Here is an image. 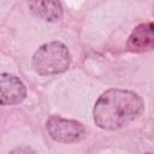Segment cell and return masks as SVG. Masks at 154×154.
<instances>
[{
	"label": "cell",
	"mask_w": 154,
	"mask_h": 154,
	"mask_svg": "<svg viewBox=\"0 0 154 154\" xmlns=\"http://www.w3.org/2000/svg\"><path fill=\"white\" fill-rule=\"evenodd\" d=\"M143 109V100L137 94L129 90L109 89L96 101L93 116L99 128L116 130L135 120Z\"/></svg>",
	"instance_id": "cell-1"
},
{
	"label": "cell",
	"mask_w": 154,
	"mask_h": 154,
	"mask_svg": "<svg viewBox=\"0 0 154 154\" xmlns=\"http://www.w3.org/2000/svg\"><path fill=\"white\" fill-rule=\"evenodd\" d=\"M71 55L67 47L53 41L41 46L32 57V66L35 71L42 76L61 73L70 66Z\"/></svg>",
	"instance_id": "cell-2"
},
{
	"label": "cell",
	"mask_w": 154,
	"mask_h": 154,
	"mask_svg": "<svg viewBox=\"0 0 154 154\" xmlns=\"http://www.w3.org/2000/svg\"><path fill=\"white\" fill-rule=\"evenodd\" d=\"M49 136L61 143H71L82 140L85 135V128L82 123L71 119H64L58 116L51 117L46 123Z\"/></svg>",
	"instance_id": "cell-3"
},
{
	"label": "cell",
	"mask_w": 154,
	"mask_h": 154,
	"mask_svg": "<svg viewBox=\"0 0 154 154\" xmlns=\"http://www.w3.org/2000/svg\"><path fill=\"white\" fill-rule=\"evenodd\" d=\"M26 96L23 82L10 73H0V105H17Z\"/></svg>",
	"instance_id": "cell-4"
},
{
	"label": "cell",
	"mask_w": 154,
	"mask_h": 154,
	"mask_svg": "<svg viewBox=\"0 0 154 154\" xmlns=\"http://www.w3.org/2000/svg\"><path fill=\"white\" fill-rule=\"evenodd\" d=\"M154 46V35H153V23L148 22L140 24L131 32L128 47L132 52H147L150 51Z\"/></svg>",
	"instance_id": "cell-5"
},
{
	"label": "cell",
	"mask_w": 154,
	"mask_h": 154,
	"mask_svg": "<svg viewBox=\"0 0 154 154\" xmlns=\"http://www.w3.org/2000/svg\"><path fill=\"white\" fill-rule=\"evenodd\" d=\"M31 12L45 20H58L63 17V7L59 1H34L29 2Z\"/></svg>",
	"instance_id": "cell-6"
},
{
	"label": "cell",
	"mask_w": 154,
	"mask_h": 154,
	"mask_svg": "<svg viewBox=\"0 0 154 154\" xmlns=\"http://www.w3.org/2000/svg\"><path fill=\"white\" fill-rule=\"evenodd\" d=\"M10 154H36V153L34 152V149H31L28 146H20V147H16L14 149H12Z\"/></svg>",
	"instance_id": "cell-7"
}]
</instances>
